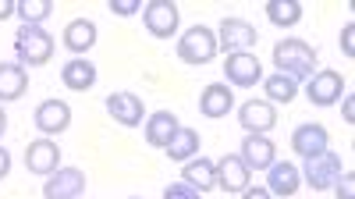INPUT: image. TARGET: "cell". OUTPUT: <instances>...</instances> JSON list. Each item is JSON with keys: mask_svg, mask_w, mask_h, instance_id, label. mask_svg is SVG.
<instances>
[{"mask_svg": "<svg viewBox=\"0 0 355 199\" xmlns=\"http://www.w3.org/2000/svg\"><path fill=\"white\" fill-rule=\"evenodd\" d=\"M85 192V171L82 167H57L43 182V199H78Z\"/></svg>", "mask_w": 355, "mask_h": 199, "instance_id": "ba28073f", "label": "cell"}, {"mask_svg": "<svg viewBox=\"0 0 355 199\" xmlns=\"http://www.w3.org/2000/svg\"><path fill=\"white\" fill-rule=\"evenodd\" d=\"M178 128H182L178 114H171V110H157V114H150V118H146V142H150V146H160V150H164Z\"/></svg>", "mask_w": 355, "mask_h": 199, "instance_id": "603a6c76", "label": "cell"}, {"mask_svg": "<svg viewBox=\"0 0 355 199\" xmlns=\"http://www.w3.org/2000/svg\"><path fill=\"white\" fill-rule=\"evenodd\" d=\"M182 182L192 185L199 196H206L210 189H217L214 160H206V157H192V160H185V167H182Z\"/></svg>", "mask_w": 355, "mask_h": 199, "instance_id": "44dd1931", "label": "cell"}, {"mask_svg": "<svg viewBox=\"0 0 355 199\" xmlns=\"http://www.w3.org/2000/svg\"><path fill=\"white\" fill-rule=\"evenodd\" d=\"M78 199H82V196H78Z\"/></svg>", "mask_w": 355, "mask_h": 199, "instance_id": "74e56055", "label": "cell"}, {"mask_svg": "<svg viewBox=\"0 0 355 199\" xmlns=\"http://www.w3.org/2000/svg\"><path fill=\"white\" fill-rule=\"evenodd\" d=\"M164 199H202V196L192 185H185V182H174V185L164 189Z\"/></svg>", "mask_w": 355, "mask_h": 199, "instance_id": "f1b7e54d", "label": "cell"}, {"mask_svg": "<svg viewBox=\"0 0 355 199\" xmlns=\"http://www.w3.org/2000/svg\"><path fill=\"white\" fill-rule=\"evenodd\" d=\"M266 89V103H291L295 93H299V82H291L288 75H270L263 82Z\"/></svg>", "mask_w": 355, "mask_h": 199, "instance_id": "484cf974", "label": "cell"}, {"mask_svg": "<svg viewBox=\"0 0 355 199\" xmlns=\"http://www.w3.org/2000/svg\"><path fill=\"white\" fill-rule=\"evenodd\" d=\"M61 78H64L68 89L85 93V89L96 85V64L85 61V57H71V61H64V68H61Z\"/></svg>", "mask_w": 355, "mask_h": 199, "instance_id": "7402d4cb", "label": "cell"}, {"mask_svg": "<svg viewBox=\"0 0 355 199\" xmlns=\"http://www.w3.org/2000/svg\"><path fill=\"white\" fill-rule=\"evenodd\" d=\"M25 167H28V175H43V178L53 175V171L61 167V146L46 135L33 139L25 146Z\"/></svg>", "mask_w": 355, "mask_h": 199, "instance_id": "9c48e42d", "label": "cell"}, {"mask_svg": "<svg viewBox=\"0 0 355 199\" xmlns=\"http://www.w3.org/2000/svg\"><path fill=\"white\" fill-rule=\"evenodd\" d=\"M274 64H277V75H288L291 82L313 78V71H316V50L306 40H299V36H288V40L274 43Z\"/></svg>", "mask_w": 355, "mask_h": 199, "instance_id": "6da1fadb", "label": "cell"}, {"mask_svg": "<svg viewBox=\"0 0 355 199\" xmlns=\"http://www.w3.org/2000/svg\"><path fill=\"white\" fill-rule=\"evenodd\" d=\"M239 157H242V164H245L249 171H266V167L277 160V146H274L266 135H249V132H245Z\"/></svg>", "mask_w": 355, "mask_h": 199, "instance_id": "2e32d148", "label": "cell"}, {"mask_svg": "<svg viewBox=\"0 0 355 199\" xmlns=\"http://www.w3.org/2000/svg\"><path fill=\"white\" fill-rule=\"evenodd\" d=\"M142 11V0H110V15L117 18H132Z\"/></svg>", "mask_w": 355, "mask_h": 199, "instance_id": "83f0119b", "label": "cell"}, {"mask_svg": "<svg viewBox=\"0 0 355 199\" xmlns=\"http://www.w3.org/2000/svg\"><path fill=\"white\" fill-rule=\"evenodd\" d=\"M25 89H28V71L18 61H4V64H0V103L21 100Z\"/></svg>", "mask_w": 355, "mask_h": 199, "instance_id": "ffe728a7", "label": "cell"}, {"mask_svg": "<svg viewBox=\"0 0 355 199\" xmlns=\"http://www.w3.org/2000/svg\"><path fill=\"white\" fill-rule=\"evenodd\" d=\"M15 57L21 68H40L53 57V36L43 25H21L15 36Z\"/></svg>", "mask_w": 355, "mask_h": 199, "instance_id": "7a4b0ae2", "label": "cell"}, {"mask_svg": "<svg viewBox=\"0 0 355 199\" xmlns=\"http://www.w3.org/2000/svg\"><path fill=\"white\" fill-rule=\"evenodd\" d=\"M132 199H139V196H132Z\"/></svg>", "mask_w": 355, "mask_h": 199, "instance_id": "8d00e7d4", "label": "cell"}, {"mask_svg": "<svg viewBox=\"0 0 355 199\" xmlns=\"http://www.w3.org/2000/svg\"><path fill=\"white\" fill-rule=\"evenodd\" d=\"M306 96H309V103H313V107H334L341 96H348L341 71H334V68L313 71V78L306 82Z\"/></svg>", "mask_w": 355, "mask_h": 199, "instance_id": "5b68a950", "label": "cell"}, {"mask_svg": "<svg viewBox=\"0 0 355 199\" xmlns=\"http://www.w3.org/2000/svg\"><path fill=\"white\" fill-rule=\"evenodd\" d=\"M199 146H202V139H199V132L196 128H189V125H182L174 135H171V142L164 146V153L171 157V160H192V157H199Z\"/></svg>", "mask_w": 355, "mask_h": 199, "instance_id": "cb8c5ba5", "label": "cell"}, {"mask_svg": "<svg viewBox=\"0 0 355 199\" xmlns=\"http://www.w3.org/2000/svg\"><path fill=\"white\" fill-rule=\"evenodd\" d=\"M18 11V0H0V21H8Z\"/></svg>", "mask_w": 355, "mask_h": 199, "instance_id": "836d02e7", "label": "cell"}, {"mask_svg": "<svg viewBox=\"0 0 355 199\" xmlns=\"http://www.w3.org/2000/svg\"><path fill=\"white\" fill-rule=\"evenodd\" d=\"M178 21H182V15H178V4H171V0H150V4L142 8L146 33L157 36V40H171L178 33Z\"/></svg>", "mask_w": 355, "mask_h": 199, "instance_id": "52a82bcc", "label": "cell"}, {"mask_svg": "<svg viewBox=\"0 0 355 199\" xmlns=\"http://www.w3.org/2000/svg\"><path fill=\"white\" fill-rule=\"evenodd\" d=\"M50 11H53V4L50 0H18V18H21V25H43L46 18H50Z\"/></svg>", "mask_w": 355, "mask_h": 199, "instance_id": "4316f807", "label": "cell"}, {"mask_svg": "<svg viewBox=\"0 0 355 199\" xmlns=\"http://www.w3.org/2000/svg\"><path fill=\"white\" fill-rule=\"evenodd\" d=\"M341 50L352 57L355 53V21H348L345 28H341Z\"/></svg>", "mask_w": 355, "mask_h": 199, "instance_id": "4dcf8cb0", "label": "cell"}, {"mask_svg": "<svg viewBox=\"0 0 355 199\" xmlns=\"http://www.w3.org/2000/svg\"><path fill=\"white\" fill-rule=\"evenodd\" d=\"M242 199H274V196H270V192H266L263 185H249V189L242 192Z\"/></svg>", "mask_w": 355, "mask_h": 199, "instance_id": "1f68e13d", "label": "cell"}, {"mask_svg": "<svg viewBox=\"0 0 355 199\" xmlns=\"http://www.w3.org/2000/svg\"><path fill=\"white\" fill-rule=\"evenodd\" d=\"M239 121L249 135H266L274 125H277V110L274 103H266V100H245L239 107Z\"/></svg>", "mask_w": 355, "mask_h": 199, "instance_id": "5bb4252c", "label": "cell"}, {"mask_svg": "<svg viewBox=\"0 0 355 199\" xmlns=\"http://www.w3.org/2000/svg\"><path fill=\"white\" fill-rule=\"evenodd\" d=\"M178 57L185 64H206L217 57V33L210 25H192L189 33H182L178 40Z\"/></svg>", "mask_w": 355, "mask_h": 199, "instance_id": "3957f363", "label": "cell"}, {"mask_svg": "<svg viewBox=\"0 0 355 199\" xmlns=\"http://www.w3.org/2000/svg\"><path fill=\"white\" fill-rule=\"evenodd\" d=\"M341 114H345V121H348V125L355 121V100H352V96H345V103H341Z\"/></svg>", "mask_w": 355, "mask_h": 199, "instance_id": "e575fe53", "label": "cell"}, {"mask_svg": "<svg viewBox=\"0 0 355 199\" xmlns=\"http://www.w3.org/2000/svg\"><path fill=\"white\" fill-rule=\"evenodd\" d=\"M107 114L117 121V125H125V128H135L146 121V107L135 93H110L107 96Z\"/></svg>", "mask_w": 355, "mask_h": 199, "instance_id": "9a60e30c", "label": "cell"}, {"mask_svg": "<svg viewBox=\"0 0 355 199\" xmlns=\"http://www.w3.org/2000/svg\"><path fill=\"white\" fill-rule=\"evenodd\" d=\"M266 18L277 28H291L302 21V4L299 0H266Z\"/></svg>", "mask_w": 355, "mask_h": 199, "instance_id": "d4e9b609", "label": "cell"}, {"mask_svg": "<svg viewBox=\"0 0 355 199\" xmlns=\"http://www.w3.org/2000/svg\"><path fill=\"white\" fill-rule=\"evenodd\" d=\"M64 46L75 53V57H85L89 50L96 46V21L93 18H75L64 25Z\"/></svg>", "mask_w": 355, "mask_h": 199, "instance_id": "d6986e66", "label": "cell"}, {"mask_svg": "<svg viewBox=\"0 0 355 199\" xmlns=\"http://www.w3.org/2000/svg\"><path fill=\"white\" fill-rule=\"evenodd\" d=\"M8 132V114H4V107H0V135Z\"/></svg>", "mask_w": 355, "mask_h": 199, "instance_id": "d590c367", "label": "cell"}, {"mask_svg": "<svg viewBox=\"0 0 355 199\" xmlns=\"http://www.w3.org/2000/svg\"><path fill=\"white\" fill-rule=\"evenodd\" d=\"M11 175V153L4 150V146H0V182H4Z\"/></svg>", "mask_w": 355, "mask_h": 199, "instance_id": "d6a6232c", "label": "cell"}, {"mask_svg": "<svg viewBox=\"0 0 355 199\" xmlns=\"http://www.w3.org/2000/svg\"><path fill=\"white\" fill-rule=\"evenodd\" d=\"M234 107V93L227 89V82H210L199 93V114L202 118H227Z\"/></svg>", "mask_w": 355, "mask_h": 199, "instance_id": "ac0fdd59", "label": "cell"}, {"mask_svg": "<svg viewBox=\"0 0 355 199\" xmlns=\"http://www.w3.org/2000/svg\"><path fill=\"white\" fill-rule=\"evenodd\" d=\"M214 175H217V189L224 192H245L252 185V171L242 164L239 153H224L220 160H214Z\"/></svg>", "mask_w": 355, "mask_h": 199, "instance_id": "30bf717a", "label": "cell"}, {"mask_svg": "<svg viewBox=\"0 0 355 199\" xmlns=\"http://www.w3.org/2000/svg\"><path fill=\"white\" fill-rule=\"evenodd\" d=\"M334 189H338V199H355V175H341Z\"/></svg>", "mask_w": 355, "mask_h": 199, "instance_id": "f546056e", "label": "cell"}, {"mask_svg": "<svg viewBox=\"0 0 355 199\" xmlns=\"http://www.w3.org/2000/svg\"><path fill=\"white\" fill-rule=\"evenodd\" d=\"M291 150L299 153L302 160L320 157L323 150H331V132L323 128L320 121H306V125H299L291 132Z\"/></svg>", "mask_w": 355, "mask_h": 199, "instance_id": "4fadbf2b", "label": "cell"}, {"mask_svg": "<svg viewBox=\"0 0 355 199\" xmlns=\"http://www.w3.org/2000/svg\"><path fill=\"white\" fill-rule=\"evenodd\" d=\"M224 78H227V85L252 89V85L263 78L259 57H256V53H227V61H224Z\"/></svg>", "mask_w": 355, "mask_h": 199, "instance_id": "8fae6325", "label": "cell"}, {"mask_svg": "<svg viewBox=\"0 0 355 199\" xmlns=\"http://www.w3.org/2000/svg\"><path fill=\"white\" fill-rule=\"evenodd\" d=\"M33 121H36V128H40L46 139H53V135L68 132V125H71V107H68L64 100L50 96V100H43V103L36 107Z\"/></svg>", "mask_w": 355, "mask_h": 199, "instance_id": "7c38bea8", "label": "cell"}, {"mask_svg": "<svg viewBox=\"0 0 355 199\" xmlns=\"http://www.w3.org/2000/svg\"><path fill=\"white\" fill-rule=\"evenodd\" d=\"M256 40H259L256 25L245 18H224L217 28V50H224V53H249V46H256Z\"/></svg>", "mask_w": 355, "mask_h": 199, "instance_id": "8992f818", "label": "cell"}, {"mask_svg": "<svg viewBox=\"0 0 355 199\" xmlns=\"http://www.w3.org/2000/svg\"><path fill=\"white\" fill-rule=\"evenodd\" d=\"M302 175V182L313 189V192H327V189H334V182L345 175L341 171V157L334 153V150H323L320 157H309L306 160V167L299 171Z\"/></svg>", "mask_w": 355, "mask_h": 199, "instance_id": "277c9868", "label": "cell"}, {"mask_svg": "<svg viewBox=\"0 0 355 199\" xmlns=\"http://www.w3.org/2000/svg\"><path fill=\"white\" fill-rule=\"evenodd\" d=\"M270 175H266V192L270 196H295L299 192V185H302V175H299V167H295L291 160H274L270 167Z\"/></svg>", "mask_w": 355, "mask_h": 199, "instance_id": "e0dca14e", "label": "cell"}]
</instances>
